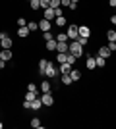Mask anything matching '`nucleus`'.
<instances>
[{
  "instance_id": "1",
  "label": "nucleus",
  "mask_w": 116,
  "mask_h": 129,
  "mask_svg": "<svg viewBox=\"0 0 116 129\" xmlns=\"http://www.w3.org/2000/svg\"><path fill=\"white\" fill-rule=\"evenodd\" d=\"M68 52H70V54H74L76 58H79V56L83 54V46H81L79 43H77V41H72V43H70V48H68Z\"/></svg>"
},
{
  "instance_id": "2",
  "label": "nucleus",
  "mask_w": 116,
  "mask_h": 129,
  "mask_svg": "<svg viewBox=\"0 0 116 129\" xmlns=\"http://www.w3.org/2000/svg\"><path fill=\"white\" fill-rule=\"evenodd\" d=\"M0 46L2 48H12V39L8 37L6 31H0Z\"/></svg>"
},
{
  "instance_id": "3",
  "label": "nucleus",
  "mask_w": 116,
  "mask_h": 129,
  "mask_svg": "<svg viewBox=\"0 0 116 129\" xmlns=\"http://www.w3.org/2000/svg\"><path fill=\"white\" fill-rule=\"evenodd\" d=\"M66 35H68V39L76 41V39L79 37V27H77V25H70V27H68V31H66Z\"/></svg>"
},
{
  "instance_id": "4",
  "label": "nucleus",
  "mask_w": 116,
  "mask_h": 129,
  "mask_svg": "<svg viewBox=\"0 0 116 129\" xmlns=\"http://www.w3.org/2000/svg\"><path fill=\"white\" fill-rule=\"evenodd\" d=\"M41 100H43V106H52L54 104V96L50 92H43L41 94Z\"/></svg>"
},
{
  "instance_id": "5",
  "label": "nucleus",
  "mask_w": 116,
  "mask_h": 129,
  "mask_svg": "<svg viewBox=\"0 0 116 129\" xmlns=\"http://www.w3.org/2000/svg\"><path fill=\"white\" fill-rule=\"evenodd\" d=\"M54 75H56V64L54 62H49L47 70H44V77H54Z\"/></svg>"
},
{
  "instance_id": "6",
  "label": "nucleus",
  "mask_w": 116,
  "mask_h": 129,
  "mask_svg": "<svg viewBox=\"0 0 116 129\" xmlns=\"http://www.w3.org/2000/svg\"><path fill=\"white\" fill-rule=\"evenodd\" d=\"M0 58L4 60V62H10V60H12V48H2V52H0Z\"/></svg>"
},
{
  "instance_id": "7",
  "label": "nucleus",
  "mask_w": 116,
  "mask_h": 129,
  "mask_svg": "<svg viewBox=\"0 0 116 129\" xmlns=\"http://www.w3.org/2000/svg\"><path fill=\"white\" fill-rule=\"evenodd\" d=\"M39 29H41V31H50V21L43 17V19L39 21Z\"/></svg>"
},
{
  "instance_id": "8",
  "label": "nucleus",
  "mask_w": 116,
  "mask_h": 129,
  "mask_svg": "<svg viewBox=\"0 0 116 129\" xmlns=\"http://www.w3.org/2000/svg\"><path fill=\"white\" fill-rule=\"evenodd\" d=\"M54 23H56V27H66V16H56L54 17Z\"/></svg>"
},
{
  "instance_id": "9",
  "label": "nucleus",
  "mask_w": 116,
  "mask_h": 129,
  "mask_svg": "<svg viewBox=\"0 0 116 129\" xmlns=\"http://www.w3.org/2000/svg\"><path fill=\"white\" fill-rule=\"evenodd\" d=\"M54 17H56V12L52 10V8H47V10H44V19L50 21V19H54Z\"/></svg>"
},
{
  "instance_id": "10",
  "label": "nucleus",
  "mask_w": 116,
  "mask_h": 129,
  "mask_svg": "<svg viewBox=\"0 0 116 129\" xmlns=\"http://www.w3.org/2000/svg\"><path fill=\"white\" fill-rule=\"evenodd\" d=\"M72 68H74V66H70L68 62H64V64H60V73H62V75H64V73H70Z\"/></svg>"
},
{
  "instance_id": "11",
  "label": "nucleus",
  "mask_w": 116,
  "mask_h": 129,
  "mask_svg": "<svg viewBox=\"0 0 116 129\" xmlns=\"http://www.w3.org/2000/svg\"><path fill=\"white\" fill-rule=\"evenodd\" d=\"M47 64H49V60H41V62H39V73H41V75L44 77V70H47Z\"/></svg>"
},
{
  "instance_id": "12",
  "label": "nucleus",
  "mask_w": 116,
  "mask_h": 129,
  "mask_svg": "<svg viewBox=\"0 0 116 129\" xmlns=\"http://www.w3.org/2000/svg\"><path fill=\"white\" fill-rule=\"evenodd\" d=\"M56 46H58V41H56V39L47 41V50H56Z\"/></svg>"
},
{
  "instance_id": "13",
  "label": "nucleus",
  "mask_w": 116,
  "mask_h": 129,
  "mask_svg": "<svg viewBox=\"0 0 116 129\" xmlns=\"http://www.w3.org/2000/svg\"><path fill=\"white\" fill-rule=\"evenodd\" d=\"M70 77H72V81H79L81 79V71L79 70H72L70 71Z\"/></svg>"
},
{
  "instance_id": "14",
  "label": "nucleus",
  "mask_w": 116,
  "mask_h": 129,
  "mask_svg": "<svg viewBox=\"0 0 116 129\" xmlns=\"http://www.w3.org/2000/svg\"><path fill=\"white\" fill-rule=\"evenodd\" d=\"M89 35H91L89 27H85V25H81V27H79V37H87V39H89Z\"/></svg>"
},
{
  "instance_id": "15",
  "label": "nucleus",
  "mask_w": 116,
  "mask_h": 129,
  "mask_svg": "<svg viewBox=\"0 0 116 129\" xmlns=\"http://www.w3.org/2000/svg\"><path fill=\"white\" fill-rule=\"evenodd\" d=\"M99 56H103V58H108V56H110V50H108V46H101V48H99Z\"/></svg>"
},
{
  "instance_id": "16",
  "label": "nucleus",
  "mask_w": 116,
  "mask_h": 129,
  "mask_svg": "<svg viewBox=\"0 0 116 129\" xmlns=\"http://www.w3.org/2000/svg\"><path fill=\"white\" fill-rule=\"evenodd\" d=\"M85 66H87V70H95V68H97V64H95V58L87 56V62H85Z\"/></svg>"
},
{
  "instance_id": "17",
  "label": "nucleus",
  "mask_w": 116,
  "mask_h": 129,
  "mask_svg": "<svg viewBox=\"0 0 116 129\" xmlns=\"http://www.w3.org/2000/svg\"><path fill=\"white\" fill-rule=\"evenodd\" d=\"M106 58H103V56H99V54H97V58H95V64H97V68H105V62Z\"/></svg>"
},
{
  "instance_id": "18",
  "label": "nucleus",
  "mask_w": 116,
  "mask_h": 129,
  "mask_svg": "<svg viewBox=\"0 0 116 129\" xmlns=\"http://www.w3.org/2000/svg\"><path fill=\"white\" fill-rule=\"evenodd\" d=\"M68 48H70V44H68V43H58V46H56L58 52H68Z\"/></svg>"
},
{
  "instance_id": "19",
  "label": "nucleus",
  "mask_w": 116,
  "mask_h": 129,
  "mask_svg": "<svg viewBox=\"0 0 116 129\" xmlns=\"http://www.w3.org/2000/svg\"><path fill=\"white\" fill-rule=\"evenodd\" d=\"M17 35H19V37H27L29 35V27L25 25V27H19V29H17Z\"/></svg>"
},
{
  "instance_id": "20",
  "label": "nucleus",
  "mask_w": 116,
  "mask_h": 129,
  "mask_svg": "<svg viewBox=\"0 0 116 129\" xmlns=\"http://www.w3.org/2000/svg\"><path fill=\"white\" fill-rule=\"evenodd\" d=\"M54 39L58 41V43H68V35H66V33H58Z\"/></svg>"
},
{
  "instance_id": "21",
  "label": "nucleus",
  "mask_w": 116,
  "mask_h": 129,
  "mask_svg": "<svg viewBox=\"0 0 116 129\" xmlns=\"http://www.w3.org/2000/svg\"><path fill=\"white\" fill-rule=\"evenodd\" d=\"M37 94H39V92H35V91H29L27 94H25V100H29V102H33L35 98H37Z\"/></svg>"
},
{
  "instance_id": "22",
  "label": "nucleus",
  "mask_w": 116,
  "mask_h": 129,
  "mask_svg": "<svg viewBox=\"0 0 116 129\" xmlns=\"http://www.w3.org/2000/svg\"><path fill=\"white\" fill-rule=\"evenodd\" d=\"M39 89H41V91H43V92H50V83H49V81H43Z\"/></svg>"
},
{
  "instance_id": "23",
  "label": "nucleus",
  "mask_w": 116,
  "mask_h": 129,
  "mask_svg": "<svg viewBox=\"0 0 116 129\" xmlns=\"http://www.w3.org/2000/svg\"><path fill=\"white\" fill-rule=\"evenodd\" d=\"M62 83H64V85H72L74 83L72 77H70V73H64V75H62Z\"/></svg>"
},
{
  "instance_id": "24",
  "label": "nucleus",
  "mask_w": 116,
  "mask_h": 129,
  "mask_svg": "<svg viewBox=\"0 0 116 129\" xmlns=\"http://www.w3.org/2000/svg\"><path fill=\"white\" fill-rule=\"evenodd\" d=\"M29 8H31V10H39V8H41V0H31V2H29Z\"/></svg>"
},
{
  "instance_id": "25",
  "label": "nucleus",
  "mask_w": 116,
  "mask_h": 129,
  "mask_svg": "<svg viewBox=\"0 0 116 129\" xmlns=\"http://www.w3.org/2000/svg\"><path fill=\"white\" fill-rule=\"evenodd\" d=\"M76 56H74V54H70V52H68L66 54V62H68V64H70V66H74V64H76Z\"/></svg>"
},
{
  "instance_id": "26",
  "label": "nucleus",
  "mask_w": 116,
  "mask_h": 129,
  "mask_svg": "<svg viewBox=\"0 0 116 129\" xmlns=\"http://www.w3.org/2000/svg\"><path fill=\"white\" fill-rule=\"evenodd\" d=\"M106 39H108V43H116V31H108Z\"/></svg>"
},
{
  "instance_id": "27",
  "label": "nucleus",
  "mask_w": 116,
  "mask_h": 129,
  "mask_svg": "<svg viewBox=\"0 0 116 129\" xmlns=\"http://www.w3.org/2000/svg\"><path fill=\"white\" fill-rule=\"evenodd\" d=\"M66 54H68V52H58V56H56V62L64 64V62H66Z\"/></svg>"
},
{
  "instance_id": "28",
  "label": "nucleus",
  "mask_w": 116,
  "mask_h": 129,
  "mask_svg": "<svg viewBox=\"0 0 116 129\" xmlns=\"http://www.w3.org/2000/svg\"><path fill=\"white\" fill-rule=\"evenodd\" d=\"M27 27H29V31H37V29H39V23L37 21H29Z\"/></svg>"
},
{
  "instance_id": "29",
  "label": "nucleus",
  "mask_w": 116,
  "mask_h": 129,
  "mask_svg": "<svg viewBox=\"0 0 116 129\" xmlns=\"http://www.w3.org/2000/svg\"><path fill=\"white\" fill-rule=\"evenodd\" d=\"M50 8H52V10H58V8H60V0H50Z\"/></svg>"
},
{
  "instance_id": "30",
  "label": "nucleus",
  "mask_w": 116,
  "mask_h": 129,
  "mask_svg": "<svg viewBox=\"0 0 116 129\" xmlns=\"http://www.w3.org/2000/svg\"><path fill=\"white\" fill-rule=\"evenodd\" d=\"M76 41H77V43H79V44H81V46H85V44H87V41H89V39H87V37H77Z\"/></svg>"
},
{
  "instance_id": "31",
  "label": "nucleus",
  "mask_w": 116,
  "mask_h": 129,
  "mask_svg": "<svg viewBox=\"0 0 116 129\" xmlns=\"http://www.w3.org/2000/svg\"><path fill=\"white\" fill-rule=\"evenodd\" d=\"M43 37H44V41H50V39H54V35L50 31H43Z\"/></svg>"
},
{
  "instance_id": "32",
  "label": "nucleus",
  "mask_w": 116,
  "mask_h": 129,
  "mask_svg": "<svg viewBox=\"0 0 116 129\" xmlns=\"http://www.w3.org/2000/svg\"><path fill=\"white\" fill-rule=\"evenodd\" d=\"M31 125H33V127H41L43 123H41V119H39V118H33V119H31Z\"/></svg>"
},
{
  "instance_id": "33",
  "label": "nucleus",
  "mask_w": 116,
  "mask_h": 129,
  "mask_svg": "<svg viewBox=\"0 0 116 129\" xmlns=\"http://www.w3.org/2000/svg\"><path fill=\"white\" fill-rule=\"evenodd\" d=\"M41 8H43V10L50 8V0H41Z\"/></svg>"
},
{
  "instance_id": "34",
  "label": "nucleus",
  "mask_w": 116,
  "mask_h": 129,
  "mask_svg": "<svg viewBox=\"0 0 116 129\" xmlns=\"http://www.w3.org/2000/svg\"><path fill=\"white\" fill-rule=\"evenodd\" d=\"M25 23H27V21H25V17H19V19H17V25H19V27H25Z\"/></svg>"
},
{
  "instance_id": "35",
  "label": "nucleus",
  "mask_w": 116,
  "mask_h": 129,
  "mask_svg": "<svg viewBox=\"0 0 116 129\" xmlns=\"http://www.w3.org/2000/svg\"><path fill=\"white\" fill-rule=\"evenodd\" d=\"M106 46H108V50H110V52H114V50H116V43H108Z\"/></svg>"
},
{
  "instance_id": "36",
  "label": "nucleus",
  "mask_w": 116,
  "mask_h": 129,
  "mask_svg": "<svg viewBox=\"0 0 116 129\" xmlns=\"http://www.w3.org/2000/svg\"><path fill=\"white\" fill-rule=\"evenodd\" d=\"M23 108H25V110H31V102H29V100H23Z\"/></svg>"
},
{
  "instance_id": "37",
  "label": "nucleus",
  "mask_w": 116,
  "mask_h": 129,
  "mask_svg": "<svg viewBox=\"0 0 116 129\" xmlns=\"http://www.w3.org/2000/svg\"><path fill=\"white\" fill-rule=\"evenodd\" d=\"M27 89H29V91H35V92H37V85H35V83H29Z\"/></svg>"
},
{
  "instance_id": "38",
  "label": "nucleus",
  "mask_w": 116,
  "mask_h": 129,
  "mask_svg": "<svg viewBox=\"0 0 116 129\" xmlns=\"http://www.w3.org/2000/svg\"><path fill=\"white\" fill-rule=\"evenodd\" d=\"M70 2H72V0H60V6H68V8H70Z\"/></svg>"
},
{
  "instance_id": "39",
  "label": "nucleus",
  "mask_w": 116,
  "mask_h": 129,
  "mask_svg": "<svg viewBox=\"0 0 116 129\" xmlns=\"http://www.w3.org/2000/svg\"><path fill=\"white\" fill-rule=\"evenodd\" d=\"M76 8H77V2H70V10L74 12V10H76Z\"/></svg>"
},
{
  "instance_id": "40",
  "label": "nucleus",
  "mask_w": 116,
  "mask_h": 129,
  "mask_svg": "<svg viewBox=\"0 0 116 129\" xmlns=\"http://www.w3.org/2000/svg\"><path fill=\"white\" fill-rule=\"evenodd\" d=\"M110 23H112V25H116V14H114V16L110 17Z\"/></svg>"
},
{
  "instance_id": "41",
  "label": "nucleus",
  "mask_w": 116,
  "mask_h": 129,
  "mask_svg": "<svg viewBox=\"0 0 116 129\" xmlns=\"http://www.w3.org/2000/svg\"><path fill=\"white\" fill-rule=\"evenodd\" d=\"M4 66H6V62H4V60H2V58H0V70H2Z\"/></svg>"
},
{
  "instance_id": "42",
  "label": "nucleus",
  "mask_w": 116,
  "mask_h": 129,
  "mask_svg": "<svg viewBox=\"0 0 116 129\" xmlns=\"http://www.w3.org/2000/svg\"><path fill=\"white\" fill-rule=\"evenodd\" d=\"M110 6H112V8H116V0H110Z\"/></svg>"
},
{
  "instance_id": "43",
  "label": "nucleus",
  "mask_w": 116,
  "mask_h": 129,
  "mask_svg": "<svg viewBox=\"0 0 116 129\" xmlns=\"http://www.w3.org/2000/svg\"><path fill=\"white\" fill-rule=\"evenodd\" d=\"M2 125H4V123H0V129H2Z\"/></svg>"
},
{
  "instance_id": "44",
  "label": "nucleus",
  "mask_w": 116,
  "mask_h": 129,
  "mask_svg": "<svg viewBox=\"0 0 116 129\" xmlns=\"http://www.w3.org/2000/svg\"><path fill=\"white\" fill-rule=\"evenodd\" d=\"M72 2H77V0H72Z\"/></svg>"
},
{
  "instance_id": "45",
  "label": "nucleus",
  "mask_w": 116,
  "mask_h": 129,
  "mask_svg": "<svg viewBox=\"0 0 116 129\" xmlns=\"http://www.w3.org/2000/svg\"><path fill=\"white\" fill-rule=\"evenodd\" d=\"M27 2H31V0H27Z\"/></svg>"
}]
</instances>
